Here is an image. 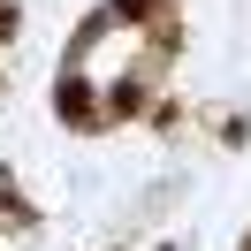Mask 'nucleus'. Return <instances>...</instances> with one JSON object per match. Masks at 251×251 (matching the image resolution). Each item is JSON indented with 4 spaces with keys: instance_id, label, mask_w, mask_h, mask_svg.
I'll list each match as a JSON object with an SVG mask.
<instances>
[{
    "instance_id": "f257e3e1",
    "label": "nucleus",
    "mask_w": 251,
    "mask_h": 251,
    "mask_svg": "<svg viewBox=\"0 0 251 251\" xmlns=\"http://www.w3.org/2000/svg\"><path fill=\"white\" fill-rule=\"evenodd\" d=\"M53 99H61V114H76V122H84V107H92V92H84L76 76H69V84H61V92H53Z\"/></svg>"
},
{
    "instance_id": "f03ea898",
    "label": "nucleus",
    "mask_w": 251,
    "mask_h": 251,
    "mask_svg": "<svg viewBox=\"0 0 251 251\" xmlns=\"http://www.w3.org/2000/svg\"><path fill=\"white\" fill-rule=\"evenodd\" d=\"M114 16H122V23H137V16H145V0H114Z\"/></svg>"
}]
</instances>
